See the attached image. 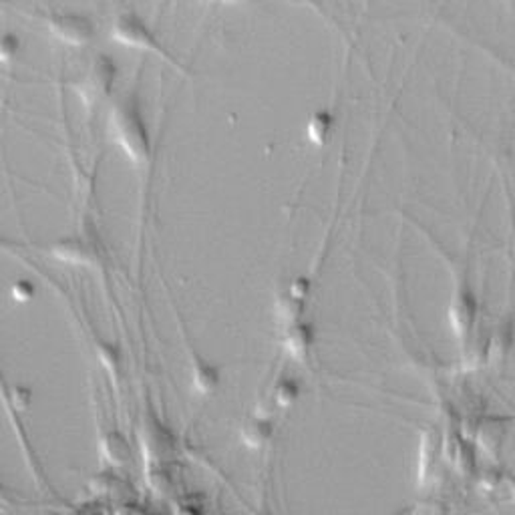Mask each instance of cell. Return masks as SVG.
I'll return each instance as SVG.
<instances>
[{"label":"cell","mask_w":515,"mask_h":515,"mask_svg":"<svg viewBox=\"0 0 515 515\" xmlns=\"http://www.w3.org/2000/svg\"><path fill=\"white\" fill-rule=\"evenodd\" d=\"M510 495H511V499H513V503H515V481L510 483Z\"/></svg>","instance_id":"cell-2"},{"label":"cell","mask_w":515,"mask_h":515,"mask_svg":"<svg viewBox=\"0 0 515 515\" xmlns=\"http://www.w3.org/2000/svg\"><path fill=\"white\" fill-rule=\"evenodd\" d=\"M415 515H441L437 505H423L421 510L415 511Z\"/></svg>","instance_id":"cell-1"},{"label":"cell","mask_w":515,"mask_h":515,"mask_svg":"<svg viewBox=\"0 0 515 515\" xmlns=\"http://www.w3.org/2000/svg\"><path fill=\"white\" fill-rule=\"evenodd\" d=\"M397 515H411V511H403V513H397Z\"/></svg>","instance_id":"cell-3"}]
</instances>
